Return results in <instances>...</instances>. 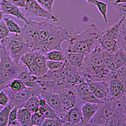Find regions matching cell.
<instances>
[{"label": "cell", "instance_id": "52", "mask_svg": "<svg viewBox=\"0 0 126 126\" xmlns=\"http://www.w3.org/2000/svg\"><path fill=\"white\" fill-rule=\"evenodd\" d=\"M1 1H2V0H0V2H1Z\"/></svg>", "mask_w": 126, "mask_h": 126}, {"label": "cell", "instance_id": "2", "mask_svg": "<svg viewBox=\"0 0 126 126\" xmlns=\"http://www.w3.org/2000/svg\"><path fill=\"white\" fill-rule=\"evenodd\" d=\"M99 33L98 27L92 23L81 32L72 34L68 41V47L65 50L69 52L81 53L87 55L97 47Z\"/></svg>", "mask_w": 126, "mask_h": 126}, {"label": "cell", "instance_id": "50", "mask_svg": "<svg viewBox=\"0 0 126 126\" xmlns=\"http://www.w3.org/2000/svg\"><path fill=\"white\" fill-rule=\"evenodd\" d=\"M7 126H15V125H7Z\"/></svg>", "mask_w": 126, "mask_h": 126}, {"label": "cell", "instance_id": "27", "mask_svg": "<svg viewBox=\"0 0 126 126\" xmlns=\"http://www.w3.org/2000/svg\"><path fill=\"white\" fill-rule=\"evenodd\" d=\"M46 58L47 60L50 61H59V62H64L65 61L64 50H52L45 54Z\"/></svg>", "mask_w": 126, "mask_h": 126}, {"label": "cell", "instance_id": "36", "mask_svg": "<svg viewBox=\"0 0 126 126\" xmlns=\"http://www.w3.org/2000/svg\"><path fill=\"white\" fill-rule=\"evenodd\" d=\"M112 6L114 10L120 14L121 17L124 18L126 21V3L125 4H117L115 2L112 3Z\"/></svg>", "mask_w": 126, "mask_h": 126}, {"label": "cell", "instance_id": "5", "mask_svg": "<svg viewBox=\"0 0 126 126\" xmlns=\"http://www.w3.org/2000/svg\"><path fill=\"white\" fill-rule=\"evenodd\" d=\"M118 104L119 101L113 98H107L104 101H102L98 104V109L90 123L105 125L106 121L113 116Z\"/></svg>", "mask_w": 126, "mask_h": 126}, {"label": "cell", "instance_id": "18", "mask_svg": "<svg viewBox=\"0 0 126 126\" xmlns=\"http://www.w3.org/2000/svg\"><path fill=\"white\" fill-rule=\"evenodd\" d=\"M19 80H21L23 84H25L27 88H40V86L39 85L37 80H36V77L32 75L29 70L27 69H25L24 71L20 73L17 77Z\"/></svg>", "mask_w": 126, "mask_h": 126}, {"label": "cell", "instance_id": "30", "mask_svg": "<svg viewBox=\"0 0 126 126\" xmlns=\"http://www.w3.org/2000/svg\"><path fill=\"white\" fill-rule=\"evenodd\" d=\"M94 6H95L97 7L98 12L100 13L102 18H103V20H104V22L106 24H107L108 23V19H107L108 6H107V4L104 2L99 1V0H94Z\"/></svg>", "mask_w": 126, "mask_h": 126}, {"label": "cell", "instance_id": "15", "mask_svg": "<svg viewBox=\"0 0 126 126\" xmlns=\"http://www.w3.org/2000/svg\"><path fill=\"white\" fill-rule=\"evenodd\" d=\"M62 119L64 121V122H69V123L73 124H78L82 122L83 116L81 112V106L76 104L65 113Z\"/></svg>", "mask_w": 126, "mask_h": 126}, {"label": "cell", "instance_id": "49", "mask_svg": "<svg viewBox=\"0 0 126 126\" xmlns=\"http://www.w3.org/2000/svg\"><path fill=\"white\" fill-rule=\"evenodd\" d=\"M109 2H113V0H108Z\"/></svg>", "mask_w": 126, "mask_h": 126}, {"label": "cell", "instance_id": "8", "mask_svg": "<svg viewBox=\"0 0 126 126\" xmlns=\"http://www.w3.org/2000/svg\"><path fill=\"white\" fill-rule=\"evenodd\" d=\"M109 96L108 98H113L120 101L126 94V88L123 83L114 72L108 80Z\"/></svg>", "mask_w": 126, "mask_h": 126}, {"label": "cell", "instance_id": "4", "mask_svg": "<svg viewBox=\"0 0 126 126\" xmlns=\"http://www.w3.org/2000/svg\"><path fill=\"white\" fill-rule=\"evenodd\" d=\"M1 43L6 47L11 58L17 63L21 62V58L31 50L29 46L24 40L21 34L9 35L1 40Z\"/></svg>", "mask_w": 126, "mask_h": 126}, {"label": "cell", "instance_id": "24", "mask_svg": "<svg viewBox=\"0 0 126 126\" xmlns=\"http://www.w3.org/2000/svg\"><path fill=\"white\" fill-rule=\"evenodd\" d=\"M14 107V104L10 101L6 106L0 110V126H7L8 125V117H9L10 112Z\"/></svg>", "mask_w": 126, "mask_h": 126}, {"label": "cell", "instance_id": "14", "mask_svg": "<svg viewBox=\"0 0 126 126\" xmlns=\"http://www.w3.org/2000/svg\"><path fill=\"white\" fill-rule=\"evenodd\" d=\"M98 46L102 50L111 53H114L119 48L117 44V41L116 39L110 37L108 35L102 34V32L99 33V37H98Z\"/></svg>", "mask_w": 126, "mask_h": 126}, {"label": "cell", "instance_id": "11", "mask_svg": "<svg viewBox=\"0 0 126 126\" xmlns=\"http://www.w3.org/2000/svg\"><path fill=\"white\" fill-rule=\"evenodd\" d=\"M88 84L92 93L98 99L104 101L109 96L108 83L106 81H85Z\"/></svg>", "mask_w": 126, "mask_h": 126}, {"label": "cell", "instance_id": "31", "mask_svg": "<svg viewBox=\"0 0 126 126\" xmlns=\"http://www.w3.org/2000/svg\"><path fill=\"white\" fill-rule=\"evenodd\" d=\"M7 88L13 92H18L23 89H25L27 87L23 84L21 80H19L18 78H15L10 82Z\"/></svg>", "mask_w": 126, "mask_h": 126}, {"label": "cell", "instance_id": "38", "mask_svg": "<svg viewBox=\"0 0 126 126\" xmlns=\"http://www.w3.org/2000/svg\"><path fill=\"white\" fill-rule=\"evenodd\" d=\"M116 73L117 75V77H119V79L121 80V82L124 84L126 88V64L124 65L122 67H121L120 69H117Z\"/></svg>", "mask_w": 126, "mask_h": 126}, {"label": "cell", "instance_id": "20", "mask_svg": "<svg viewBox=\"0 0 126 126\" xmlns=\"http://www.w3.org/2000/svg\"><path fill=\"white\" fill-rule=\"evenodd\" d=\"M32 113L25 107L19 108L17 110V122L21 126H32Z\"/></svg>", "mask_w": 126, "mask_h": 126}, {"label": "cell", "instance_id": "42", "mask_svg": "<svg viewBox=\"0 0 126 126\" xmlns=\"http://www.w3.org/2000/svg\"><path fill=\"white\" fill-rule=\"evenodd\" d=\"M121 106L122 107V110H123V114H124V117L125 118V121H126V94L125 95V97L122 98L121 100L119 101Z\"/></svg>", "mask_w": 126, "mask_h": 126}, {"label": "cell", "instance_id": "25", "mask_svg": "<svg viewBox=\"0 0 126 126\" xmlns=\"http://www.w3.org/2000/svg\"><path fill=\"white\" fill-rule=\"evenodd\" d=\"M113 61H114V64H115L116 69H120L121 67L126 64V54L120 47L115 52L113 53Z\"/></svg>", "mask_w": 126, "mask_h": 126}, {"label": "cell", "instance_id": "21", "mask_svg": "<svg viewBox=\"0 0 126 126\" xmlns=\"http://www.w3.org/2000/svg\"><path fill=\"white\" fill-rule=\"evenodd\" d=\"M124 21H125V19L121 17L119 21H117L113 25L106 28L104 31L102 32V33L106 35H108V36L111 37V38H113V39H116V40H117V37H118V35H119L120 27L121 25L122 22H123Z\"/></svg>", "mask_w": 126, "mask_h": 126}, {"label": "cell", "instance_id": "48", "mask_svg": "<svg viewBox=\"0 0 126 126\" xmlns=\"http://www.w3.org/2000/svg\"><path fill=\"white\" fill-rule=\"evenodd\" d=\"M1 47H2V43H1V41H0V49H1Z\"/></svg>", "mask_w": 126, "mask_h": 126}, {"label": "cell", "instance_id": "53", "mask_svg": "<svg viewBox=\"0 0 126 126\" xmlns=\"http://www.w3.org/2000/svg\"><path fill=\"white\" fill-rule=\"evenodd\" d=\"M125 21V22H126V21Z\"/></svg>", "mask_w": 126, "mask_h": 126}, {"label": "cell", "instance_id": "12", "mask_svg": "<svg viewBox=\"0 0 126 126\" xmlns=\"http://www.w3.org/2000/svg\"><path fill=\"white\" fill-rule=\"evenodd\" d=\"M0 9L4 14L14 16L16 18L21 20L24 23H28L29 21V19L25 17V14L19 9V7L6 0H2L0 2Z\"/></svg>", "mask_w": 126, "mask_h": 126}, {"label": "cell", "instance_id": "23", "mask_svg": "<svg viewBox=\"0 0 126 126\" xmlns=\"http://www.w3.org/2000/svg\"><path fill=\"white\" fill-rule=\"evenodd\" d=\"M39 98H40V96L38 95V94H33L28 99L25 106H24V107L26 108L28 110H29L32 113L38 111Z\"/></svg>", "mask_w": 126, "mask_h": 126}, {"label": "cell", "instance_id": "7", "mask_svg": "<svg viewBox=\"0 0 126 126\" xmlns=\"http://www.w3.org/2000/svg\"><path fill=\"white\" fill-rule=\"evenodd\" d=\"M25 13L27 16L30 17H42L47 20H49L52 22H58L59 17L53 13L47 11L44 8H43L36 2V0H26L25 6L24 7Z\"/></svg>", "mask_w": 126, "mask_h": 126}, {"label": "cell", "instance_id": "6", "mask_svg": "<svg viewBox=\"0 0 126 126\" xmlns=\"http://www.w3.org/2000/svg\"><path fill=\"white\" fill-rule=\"evenodd\" d=\"M3 90L8 94L10 102L14 104V106L19 109L24 107L25 102L32 95H33V94H38V95L40 96V94L43 89L41 88H26L25 89H23L18 92H13L8 88H6Z\"/></svg>", "mask_w": 126, "mask_h": 126}, {"label": "cell", "instance_id": "45", "mask_svg": "<svg viewBox=\"0 0 126 126\" xmlns=\"http://www.w3.org/2000/svg\"><path fill=\"white\" fill-rule=\"evenodd\" d=\"M85 1L88 2L90 5H94V0H85Z\"/></svg>", "mask_w": 126, "mask_h": 126}, {"label": "cell", "instance_id": "1", "mask_svg": "<svg viewBox=\"0 0 126 126\" xmlns=\"http://www.w3.org/2000/svg\"><path fill=\"white\" fill-rule=\"evenodd\" d=\"M58 25L47 21H35L29 20L28 23L21 28V35L24 40L29 46L31 50L41 51L50 35H52Z\"/></svg>", "mask_w": 126, "mask_h": 126}, {"label": "cell", "instance_id": "33", "mask_svg": "<svg viewBox=\"0 0 126 126\" xmlns=\"http://www.w3.org/2000/svg\"><path fill=\"white\" fill-rule=\"evenodd\" d=\"M44 119H45V118L43 117V116L40 113V112L38 110V111L32 113L31 124H32V125L41 126V125L43 122V121H44Z\"/></svg>", "mask_w": 126, "mask_h": 126}, {"label": "cell", "instance_id": "47", "mask_svg": "<svg viewBox=\"0 0 126 126\" xmlns=\"http://www.w3.org/2000/svg\"><path fill=\"white\" fill-rule=\"evenodd\" d=\"M88 126H105V125H96V124H92V123H90Z\"/></svg>", "mask_w": 126, "mask_h": 126}, {"label": "cell", "instance_id": "41", "mask_svg": "<svg viewBox=\"0 0 126 126\" xmlns=\"http://www.w3.org/2000/svg\"><path fill=\"white\" fill-rule=\"evenodd\" d=\"M6 1L11 2L14 5L17 6V7H21V8H24L25 6V2L26 0H6Z\"/></svg>", "mask_w": 126, "mask_h": 126}, {"label": "cell", "instance_id": "40", "mask_svg": "<svg viewBox=\"0 0 126 126\" xmlns=\"http://www.w3.org/2000/svg\"><path fill=\"white\" fill-rule=\"evenodd\" d=\"M10 98L4 90L0 91V106L4 107L10 102Z\"/></svg>", "mask_w": 126, "mask_h": 126}, {"label": "cell", "instance_id": "16", "mask_svg": "<svg viewBox=\"0 0 126 126\" xmlns=\"http://www.w3.org/2000/svg\"><path fill=\"white\" fill-rule=\"evenodd\" d=\"M105 126H126V121L123 114V110L119 102L113 116L106 121Z\"/></svg>", "mask_w": 126, "mask_h": 126}, {"label": "cell", "instance_id": "10", "mask_svg": "<svg viewBox=\"0 0 126 126\" xmlns=\"http://www.w3.org/2000/svg\"><path fill=\"white\" fill-rule=\"evenodd\" d=\"M40 97L44 98L47 103L54 110L55 113H57V115L59 117L62 118L65 115V113L63 111L62 106L60 102V98H59L58 93H51L42 90Z\"/></svg>", "mask_w": 126, "mask_h": 126}, {"label": "cell", "instance_id": "22", "mask_svg": "<svg viewBox=\"0 0 126 126\" xmlns=\"http://www.w3.org/2000/svg\"><path fill=\"white\" fill-rule=\"evenodd\" d=\"M117 41L118 47L126 54V22L125 21L122 22L120 27V32Z\"/></svg>", "mask_w": 126, "mask_h": 126}, {"label": "cell", "instance_id": "37", "mask_svg": "<svg viewBox=\"0 0 126 126\" xmlns=\"http://www.w3.org/2000/svg\"><path fill=\"white\" fill-rule=\"evenodd\" d=\"M36 2L47 11L53 13V6L54 0H36Z\"/></svg>", "mask_w": 126, "mask_h": 126}, {"label": "cell", "instance_id": "51", "mask_svg": "<svg viewBox=\"0 0 126 126\" xmlns=\"http://www.w3.org/2000/svg\"><path fill=\"white\" fill-rule=\"evenodd\" d=\"M32 126H36V125H32Z\"/></svg>", "mask_w": 126, "mask_h": 126}, {"label": "cell", "instance_id": "34", "mask_svg": "<svg viewBox=\"0 0 126 126\" xmlns=\"http://www.w3.org/2000/svg\"><path fill=\"white\" fill-rule=\"evenodd\" d=\"M65 64V61L59 62V61H47V66L48 70H58L62 69Z\"/></svg>", "mask_w": 126, "mask_h": 126}, {"label": "cell", "instance_id": "29", "mask_svg": "<svg viewBox=\"0 0 126 126\" xmlns=\"http://www.w3.org/2000/svg\"><path fill=\"white\" fill-rule=\"evenodd\" d=\"M39 111L44 118H59L54 110L47 103L40 106L39 107Z\"/></svg>", "mask_w": 126, "mask_h": 126}, {"label": "cell", "instance_id": "13", "mask_svg": "<svg viewBox=\"0 0 126 126\" xmlns=\"http://www.w3.org/2000/svg\"><path fill=\"white\" fill-rule=\"evenodd\" d=\"M58 94L65 113L77 104V94L73 88L64 90Z\"/></svg>", "mask_w": 126, "mask_h": 126}, {"label": "cell", "instance_id": "17", "mask_svg": "<svg viewBox=\"0 0 126 126\" xmlns=\"http://www.w3.org/2000/svg\"><path fill=\"white\" fill-rule=\"evenodd\" d=\"M98 104L86 102L81 106V112L83 116V123L86 125H88L92 118L95 113L98 109Z\"/></svg>", "mask_w": 126, "mask_h": 126}, {"label": "cell", "instance_id": "32", "mask_svg": "<svg viewBox=\"0 0 126 126\" xmlns=\"http://www.w3.org/2000/svg\"><path fill=\"white\" fill-rule=\"evenodd\" d=\"M64 123L61 117L59 118H45L41 126H62Z\"/></svg>", "mask_w": 126, "mask_h": 126}, {"label": "cell", "instance_id": "35", "mask_svg": "<svg viewBox=\"0 0 126 126\" xmlns=\"http://www.w3.org/2000/svg\"><path fill=\"white\" fill-rule=\"evenodd\" d=\"M17 110L18 108L14 106L10 112L9 117H8V125H16L17 122Z\"/></svg>", "mask_w": 126, "mask_h": 126}, {"label": "cell", "instance_id": "28", "mask_svg": "<svg viewBox=\"0 0 126 126\" xmlns=\"http://www.w3.org/2000/svg\"><path fill=\"white\" fill-rule=\"evenodd\" d=\"M6 25L9 30L10 33L13 34H21V28L19 26L17 23H16L13 19L10 17H4L3 19Z\"/></svg>", "mask_w": 126, "mask_h": 126}, {"label": "cell", "instance_id": "19", "mask_svg": "<svg viewBox=\"0 0 126 126\" xmlns=\"http://www.w3.org/2000/svg\"><path fill=\"white\" fill-rule=\"evenodd\" d=\"M65 57V62H67L76 68H80L82 65L83 62L85 55L81 53H77V52H69V51L64 50Z\"/></svg>", "mask_w": 126, "mask_h": 126}, {"label": "cell", "instance_id": "3", "mask_svg": "<svg viewBox=\"0 0 126 126\" xmlns=\"http://www.w3.org/2000/svg\"><path fill=\"white\" fill-rule=\"evenodd\" d=\"M26 69L21 62H15L6 47L2 45L0 49V91L7 88L10 82Z\"/></svg>", "mask_w": 126, "mask_h": 126}, {"label": "cell", "instance_id": "44", "mask_svg": "<svg viewBox=\"0 0 126 126\" xmlns=\"http://www.w3.org/2000/svg\"><path fill=\"white\" fill-rule=\"evenodd\" d=\"M113 2L117 3V4H125L126 0H114Z\"/></svg>", "mask_w": 126, "mask_h": 126}, {"label": "cell", "instance_id": "46", "mask_svg": "<svg viewBox=\"0 0 126 126\" xmlns=\"http://www.w3.org/2000/svg\"><path fill=\"white\" fill-rule=\"evenodd\" d=\"M3 13H2V11L1 10V9H0V22H1L2 21V19H3Z\"/></svg>", "mask_w": 126, "mask_h": 126}, {"label": "cell", "instance_id": "43", "mask_svg": "<svg viewBox=\"0 0 126 126\" xmlns=\"http://www.w3.org/2000/svg\"><path fill=\"white\" fill-rule=\"evenodd\" d=\"M62 126H88V125H84L83 122H80V123H78V124L69 123V122H64Z\"/></svg>", "mask_w": 126, "mask_h": 126}, {"label": "cell", "instance_id": "26", "mask_svg": "<svg viewBox=\"0 0 126 126\" xmlns=\"http://www.w3.org/2000/svg\"><path fill=\"white\" fill-rule=\"evenodd\" d=\"M103 65L104 67L110 70L111 72H116V67L113 61V54L111 52L103 51Z\"/></svg>", "mask_w": 126, "mask_h": 126}, {"label": "cell", "instance_id": "39", "mask_svg": "<svg viewBox=\"0 0 126 126\" xmlns=\"http://www.w3.org/2000/svg\"><path fill=\"white\" fill-rule=\"evenodd\" d=\"M9 35H10V32L8 30L5 22H4V21L2 20V21L0 22V41L4 39L6 37L9 36Z\"/></svg>", "mask_w": 126, "mask_h": 126}, {"label": "cell", "instance_id": "9", "mask_svg": "<svg viewBox=\"0 0 126 126\" xmlns=\"http://www.w3.org/2000/svg\"><path fill=\"white\" fill-rule=\"evenodd\" d=\"M62 79L67 84H70L73 87L84 81V78H83L80 71H79V69L71 65L67 62H65V64L63 67Z\"/></svg>", "mask_w": 126, "mask_h": 126}]
</instances>
